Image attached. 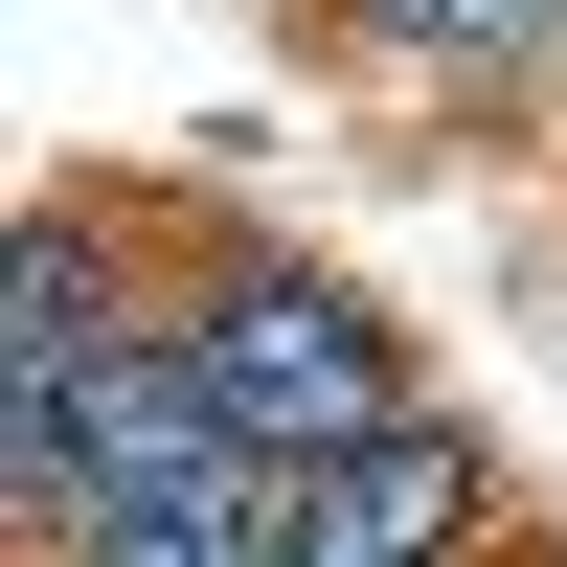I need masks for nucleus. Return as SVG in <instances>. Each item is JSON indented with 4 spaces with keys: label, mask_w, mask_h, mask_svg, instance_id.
<instances>
[{
    "label": "nucleus",
    "mask_w": 567,
    "mask_h": 567,
    "mask_svg": "<svg viewBox=\"0 0 567 567\" xmlns=\"http://www.w3.org/2000/svg\"><path fill=\"white\" fill-rule=\"evenodd\" d=\"M454 567H523V523H499V545H454Z\"/></svg>",
    "instance_id": "obj_5"
},
{
    "label": "nucleus",
    "mask_w": 567,
    "mask_h": 567,
    "mask_svg": "<svg viewBox=\"0 0 567 567\" xmlns=\"http://www.w3.org/2000/svg\"><path fill=\"white\" fill-rule=\"evenodd\" d=\"M523 567H567V523H523Z\"/></svg>",
    "instance_id": "obj_6"
},
{
    "label": "nucleus",
    "mask_w": 567,
    "mask_h": 567,
    "mask_svg": "<svg viewBox=\"0 0 567 567\" xmlns=\"http://www.w3.org/2000/svg\"><path fill=\"white\" fill-rule=\"evenodd\" d=\"M182 363H205L272 454H341V432H386V409H432L409 386V318L363 296V272L272 250V227H205V205H182Z\"/></svg>",
    "instance_id": "obj_1"
},
{
    "label": "nucleus",
    "mask_w": 567,
    "mask_h": 567,
    "mask_svg": "<svg viewBox=\"0 0 567 567\" xmlns=\"http://www.w3.org/2000/svg\"><path fill=\"white\" fill-rule=\"evenodd\" d=\"M182 205H91V182H45L23 250H0V386H91L114 341H159L182 318Z\"/></svg>",
    "instance_id": "obj_3"
},
{
    "label": "nucleus",
    "mask_w": 567,
    "mask_h": 567,
    "mask_svg": "<svg viewBox=\"0 0 567 567\" xmlns=\"http://www.w3.org/2000/svg\"><path fill=\"white\" fill-rule=\"evenodd\" d=\"M296 45L409 69V91H523V69H567V0H296Z\"/></svg>",
    "instance_id": "obj_4"
},
{
    "label": "nucleus",
    "mask_w": 567,
    "mask_h": 567,
    "mask_svg": "<svg viewBox=\"0 0 567 567\" xmlns=\"http://www.w3.org/2000/svg\"><path fill=\"white\" fill-rule=\"evenodd\" d=\"M272 545L296 567H454V545H499V432L386 409V432H341V454L272 477Z\"/></svg>",
    "instance_id": "obj_2"
}]
</instances>
